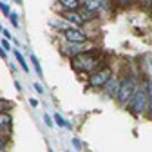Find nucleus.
Wrapping results in <instances>:
<instances>
[{
  "mask_svg": "<svg viewBox=\"0 0 152 152\" xmlns=\"http://www.w3.org/2000/svg\"><path fill=\"white\" fill-rule=\"evenodd\" d=\"M100 64H102V54H96L94 49L71 58V67L80 72H94L100 69Z\"/></svg>",
  "mask_w": 152,
  "mask_h": 152,
  "instance_id": "obj_1",
  "label": "nucleus"
},
{
  "mask_svg": "<svg viewBox=\"0 0 152 152\" xmlns=\"http://www.w3.org/2000/svg\"><path fill=\"white\" fill-rule=\"evenodd\" d=\"M138 91V78L134 74H127L121 78V85H120V92H118V102L121 105H129L130 98L134 96V92Z\"/></svg>",
  "mask_w": 152,
  "mask_h": 152,
  "instance_id": "obj_2",
  "label": "nucleus"
},
{
  "mask_svg": "<svg viewBox=\"0 0 152 152\" xmlns=\"http://www.w3.org/2000/svg\"><path fill=\"white\" fill-rule=\"evenodd\" d=\"M129 107H130V112L136 114V116L147 112V107H148V94H147L145 87H138V91L134 92V96H132L130 102H129Z\"/></svg>",
  "mask_w": 152,
  "mask_h": 152,
  "instance_id": "obj_3",
  "label": "nucleus"
},
{
  "mask_svg": "<svg viewBox=\"0 0 152 152\" xmlns=\"http://www.w3.org/2000/svg\"><path fill=\"white\" fill-rule=\"evenodd\" d=\"M91 49H94L92 47V44L87 40V42H65L64 45H62V53L65 54V56H69V58H72V56H78V54H82V53H85V51H91Z\"/></svg>",
  "mask_w": 152,
  "mask_h": 152,
  "instance_id": "obj_4",
  "label": "nucleus"
},
{
  "mask_svg": "<svg viewBox=\"0 0 152 152\" xmlns=\"http://www.w3.org/2000/svg\"><path fill=\"white\" fill-rule=\"evenodd\" d=\"M110 76H112V71L109 67H103V69H98V71H94L91 74V78H89V85L94 87V89H100V87H105V83L110 80Z\"/></svg>",
  "mask_w": 152,
  "mask_h": 152,
  "instance_id": "obj_5",
  "label": "nucleus"
},
{
  "mask_svg": "<svg viewBox=\"0 0 152 152\" xmlns=\"http://www.w3.org/2000/svg\"><path fill=\"white\" fill-rule=\"evenodd\" d=\"M64 36H65L67 42H87V40H91L80 27H72V26L64 31Z\"/></svg>",
  "mask_w": 152,
  "mask_h": 152,
  "instance_id": "obj_6",
  "label": "nucleus"
},
{
  "mask_svg": "<svg viewBox=\"0 0 152 152\" xmlns=\"http://www.w3.org/2000/svg\"><path fill=\"white\" fill-rule=\"evenodd\" d=\"M120 85H121V80L118 78V76H110V80L105 83V94L109 98H116L118 92H120Z\"/></svg>",
  "mask_w": 152,
  "mask_h": 152,
  "instance_id": "obj_7",
  "label": "nucleus"
},
{
  "mask_svg": "<svg viewBox=\"0 0 152 152\" xmlns=\"http://www.w3.org/2000/svg\"><path fill=\"white\" fill-rule=\"evenodd\" d=\"M64 18L69 22V24H72L74 27H82L83 26V18H82V15H80V11H65L64 13Z\"/></svg>",
  "mask_w": 152,
  "mask_h": 152,
  "instance_id": "obj_8",
  "label": "nucleus"
},
{
  "mask_svg": "<svg viewBox=\"0 0 152 152\" xmlns=\"http://www.w3.org/2000/svg\"><path fill=\"white\" fill-rule=\"evenodd\" d=\"M58 4L67 11H80L82 0H58Z\"/></svg>",
  "mask_w": 152,
  "mask_h": 152,
  "instance_id": "obj_9",
  "label": "nucleus"
},
{
  "mask_svg": "<svg viewBox=\"0 0 152 152\" xmlns=\"http://www.w3.org/2000/svg\"><path fill=\"white\" fill-rule=\"evenodd\" d=\"M80 15H82V18H83L85 22H92V20H96V18H98L100 13L91 11V9H87V7H80Z\"/></svg>",
  "mask_w": 152,
  "mask_h": 152,
  "instance_id": "obj_10",
  "label": "nucleus"
},
{
  "mask_svg": "<svg viewBox=\"0 0 152 152\" xmlns=\"http://www.w3.org/2000/svg\"><path fill=\"white\" fill-rule=\"evenodd\" d=\"M9 125H11V116L6 112H0V134L6 132L9 129Z\"/></svg>",
  "mask_w": 152,
  "mask_h": 152,
  "instance_id": "obj_11",
  "label": "nucleus"
},
{
  "mask_svg": "<svg viewBox=\"0 0 152 152\" xmlns=\"http://www.w3.org/2000/svg\"><path fill=\"white\" fill-rule=\"evenodd\" d=\"M13 54H15V58L18 60V64H20V67L26 71V72H29V67H27V64H26V60H24V56H22V53L18 51V49H15L13 51Z\"/></svg>",
  "mask_w": 152,
  "mask_h": 152,
  "instance_id": "obj_12",
  "label": "nucleus"
},
{
  "mask_svg": "<svg viewBox=\"0 0 152 152\" xmlns=\"http://www.w3.org/2000/svg\"><path fill=\"white\" fill-rule=\"evenodd\" d=\"M54 123L58 125V127H64V129H71V125H69V123L60 116V114H54Z\"/></svg>",
  "mask_w": 152,
  "mask_h": 152,
  "instance_id": "obj_13",
  "label": "nucleus"
},
{
  "mask_svg": "<svg viewBox=\"0 0 152 152\" xmlns=\"http://www.w3.org/2000/svg\"><path fill=\"white\" fill-rule=\"evenodd\" d=\"M31 60H33V65L36 67V72H38V76H42V67H40V64H38V58L34 54H31Z\"/></svg>",
  "mask_w": 152,
  "mask_h": 152,
  "instance_id": "obj_14",
  "label": "nucleus"
},
{
  "mask_svg": "<svg viewBox=\"0 0 152 152\" xmlns=\"http://www.w3.org/2000/svg\"><path fill=\"white\" fill-rule=\"evenodd\" d=\"M145 67L148 69V72H152V53L145 56Z\"/></svg>",
  "mask_w": 152,
  "mask_h": 152,
  "instance_id": "obj_15",
  "label": "nucleus"
},
{
  "mask_svg": "<svg viewBox=\"0 0 152 152\" xmlns=\"http://www.w3.org/2000/svg\"><path fill=\"white\" fill-rule=\"evenodd\" d=\"M145 91H147V94H148V98H152V78L147 80V83H145Z\"/></svg>",
  "mask_w": 152,
  "mask_h": 152,
  "instance_id": "obj_16",
  "label": "nucleus"
},
{
  "mask_svg": "<svg viewBox=\"0 0 152 152\" xmlns=\"http://www.w3.org/2000/svg\"><path fill=\"white\" fill-rule=\"evenodd\" d=\"M9 105H11V103H9L7 100H2V98H0V112H6V110L9 109Z\"/></svg>",
  "mask_w": 152,
  "mask_h": 152,
  "instance_id": "obj_17",
  "label": "nucleus"
},
{
  "mask_svg": "<svg viewBox=\"0 0 152 152\" xmlns=\"http://www.w3.org/2000/svg\"><path fill=\"white\" fill-rule=\"evenodd\" d=\"M9 20H11V24H13L15 27H18V16H16V13H11V15H9Z\"/></svg>",
  "mask_w": 152,
  "mask_h": 152,
  "instance_id": "obj_18",
  "label": "nucleus"
},
{
  "mask_svg": "<svg viewBox=\"0 0 152 152\" xmlns=\"http://www.w3.org/2000/svg\"><path fill=\"white\" fill-rule=\"evenodd\" d=\"M0 9H2V13H4V15H7V16L11 15V11H9V6H7V4H4V2H0Z\"/></svg>",
  "mask_w": 152,
  "mask_h": 152,
  "instance_id": "obj_19",
  "label": "nucleus"
},
{
  "mask_svg": "<svg viewBox=\"0 0 152 152\" xmlns=\"http://www.w3.org/2000/svg\"><path fill=\"white\" fill-rule=\"evenodd\" d=\"M6 145H7V140H6V136H2V134H0V152H2V150L6 148Z\"/></svg>",
  "mask_w": 152,
  "mask_h": 152,
  "instance_id": "obj_20",
  "label": "nucleus"
},
{
  "mask_svg": "<svg viewBox=\"0 0 152 152\" xmlns=\"http://www.w3.org/2000/svg\"><path fill=\"white\" fill-rule=\"evenodd\" d=\"M147 114H148V118L152 120V98H148V107H147Z\"/></svg>",
  "mask_w": 152,
  "mask_h": 152,
  "instance_id": "obj_21",
  "label": "nucleus"
},
{
  "mask_svg": "<svg viewBox=\"0 0 152 152\" xmlns=\"http://www.w3.org/2000/svg\"><path fill=\"white\" fill-rule=\"evenodd\" d=\"M0 58H4V60L7 58V54H6V49H4L2 45H0Z\"/></svg>",
  "mask_w": 152,
  "mask_h": 152,
  "instance_id": "obj_22",
  "label": "nucleus"
},
{
  "mask_svg": "<svg viewBox=\"0 0 152 152\" xmlns=\"http://www.w3.org/2000/svg\"><path fill=\"white\" fill-rule=\"evenodd\" d=\"M116 2L120 4V6H127V4H130L132 0H116Z\"/></svg>",
  "mask_w": 152,
  "mask_h": 152,
  "instance_id": "obj_23",
  "label": "nucleus"
},
{
  "mask_svg": "<svg viewBox=\"0 0 152 152\" xmlns=\"http://www.w3.org/2000/svg\"><path fill=\"white\" fill-rule=\"evenodd\" d=\"M44 120H45V125H49V127H53V120H51L49 116H44Z\"/></svg>",
  "mask_w": 152,
  "mask_h": 152,
  "instance_id": "obj_24",
  "label": "nucleus"
},
{
  "mask_svg": "<svg viewBox=\"0 0 152 152\" xmlns=\"http://www.w3.org/2000/svg\"><path fill=\"white\" fill-rule=\"evenodd\" d=\"M34 89H36V92H38V94H42V92H44L42 85H38V83H34Z\"/></svg>",
  "mask_w": 152,
  "mask_h": 152,
  "instance_id": "obj_25",
  "label": "nucleus"
},
{
  "mask_svg": "<svg viewBox=\"0 0 152 152\" xmlns=\"http://www.w3.org/2000/svg\"><path fill=\"white\" fill-rule=\"evenodd\" d=\"M2 47H4V49H6V51H7V49H9V44H7V40H2Z\"/></svg>",
  "mask_w": 152,
  "mask_h": 152,
  "instance_id": "obj_26",
  "label": "nucleus"
},
{
  "mask_svg": "<svg viewBox=\"0 0 152 152\" xmlns=\"http://www.w3.org/2000/svg\"><path fill=\"white\" fill-rule=\"evenodd\" d=\"M72 143H74V147H76V148H80V147H82V143H80L78 140H72Z\"/></svg>",
  "mask_w": 152,
  "mask_h": 152,
  "instance_id": "obj_27",
  "label": "nucleus"
},
{
  "mask_svg": "<svg viewBox=\"0 0 152 152\" xmlns=\"http://www.w3.org/2000/svg\"><path fill=\"white\" fill-rule=\"evenodd\" d=\"M2 33H4V36H6V38H11V33H9V31H6V29H4Z\"/></svg>",
  "mask_w": 152,
  "mask_h": 152,
  "instance_id": "obj_28",
  "label": "nucleus"
},
{
  "mask_svg": "<svg viewBox=\"0 0 152 152\" xmlns=\"http://www.w3.org/2000/svg\"><path fill=\"white\" fill-rule=\"evenodd\" d=\"M145 4H147V6H150V7H152V0H145Z\"/></svg>",
  "mask_w": 152,
  "mask_h": 152,
  "instance_id": "obj_29",
  "label": "nucleus"
},
{
  "mask_svg": "<svg viewBox=\"0 0 152 152\" xmlns=\"http://www.w3.org/2000/svg\"><path fill=\"white\" fill-rule=\"evenodd\" d=\"M15 2H16V4H22V0H15Z\"/></svg>",
  "mask_w": 152,
  "mask_h": 152,
  "instance_id": "obj_30",
  "label": "nucleus"
}]
</instances>
